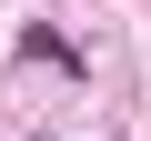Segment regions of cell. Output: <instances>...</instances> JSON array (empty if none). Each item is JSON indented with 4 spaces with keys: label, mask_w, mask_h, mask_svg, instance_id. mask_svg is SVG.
Masks as SVG:
<instances>
[{
    "label": "cell",
    "mask_w": 151,
    "mask_h": 141,
    "mask_svg": "<svg viewBox=\"0 0 151 141\" xmlns=\"http://www.w3.org/2000/svg\"><path fill=\"white\" fill-rule=\"evenodd\" d=\"M20 60H40V70H81L70 40H50V30H20Z\"/></svg>",
    "instance_id": "cell-1"
}]
</instances>
